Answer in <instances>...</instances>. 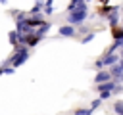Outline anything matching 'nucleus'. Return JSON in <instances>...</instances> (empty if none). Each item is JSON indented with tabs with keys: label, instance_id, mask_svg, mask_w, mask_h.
Segmentation results:
<instances>
[{
	"label": "nucleus",
	"instance_id": "f257e3e1",
	"mask_svg": "<svg viewBox=\"0 0 123 115\" xmlns=\"http://www.w3.org/2000/svg\"><path fill=\"white\" fill-rule=\"evenodd\" d=\"M85 19H86V4L81 6V8H77V10H73L71 15H69V21L71 23H81Z\"/></svg>",
	"mask_w": 123,
	"mask_h": 115
},
{
	"label": "nucleus",
	"instance_id": "f03ea898",
	"mask_svg": "<svg viewBox=\"0 0 123 115\" xmlns=\"http://www.w3.org/2000/svg\"><path fill=\"white\" fill-rule=\"evenodd\" d=\"M110 73H111V79L119 84V82H123V65L121 63H113L111 67H110Z\"/></svg>",
	"mask_w": 123,
	"mask_h": 115
},
{
	"label": "nucleus",
	"instance_id": "7ed1b4c3",
	"mask_svg": "<svg viewBox=\"0 0 123 115\" xmlns=\"http://www.w3.org/2000/svg\"><path fill=\"white\" fill-rule=\"evenodd\" d=\"M115 10H119L117 6H110V4H100L98 6V15H102V17H108L111 12H115Z\"/></svg>",
	"mask_w": 123,
	"mask_h": 115
},
{
	"label": "nucleus",
	"instance_id": "20e7f679",
	"mask_svg": "<svg viewBox=\"0 0 123 115\" xmlns=\"http://www.w3.org/2000/svg\"><path fill=\"white\" fill-rule=\"evenodd\" d=\"M106 80H111V73H110V71H102V69H100V71L96 73V77H94V82H96V84H100V82H106Z\"/></svg>",
	"mask_w": 123,
	"mask_h": 115
},
{
	"label": "nucleus",
	"instance_id": "39448f33",
	"mask_svg": "<svg viewBox=\"0 0 123 115\" xmlns=\"http://www.w3.org/2000/svg\"><path fill=\"white\" fill-rule=\"evenodd\" d=\"M115 84H117V82L111 79V80H106V82H100V84H96V90H98V92H104V90H111V92H113Z\"/></svg>",
	"mask_w": 123,
	"mask_h": 115
},
{
	"label": "nucleus",
	"instance_id": "423d86ee",
	"mask_svg": "<svg viewBox=\"0 0 123 115\" xmlns=\"http://www.w3.org/2000/svg\"><path fill=\"white\" fill-rule=\"evenodd\" d=\"M117 23H119V10H115V12H111L108 15V25L110 27H115Z\"/></svg>",
	"mask_w": 123,
	"mask_h": 115
},
{
	"label": "nucleus",
	"instance_id": "0eeeda50",
	"mask_svg": "<svg viewBox=\"0 0 123 115\" xmlns=\"http://www.w3.org/2000/svg\"><path fill=\"white\" fill-rule=\"evenodd\" d=\"M110 33H111V36H113V38H123V27H119V25L110 27Z\"/></svg>",
	"mask_w": 123,
	"mask_h": 115
},
{
	"label": "nucleus",
	"instance_id": "6e6552de",
	"mask_svg": "<svg viewBox=\"0 0 123 115\" xmlns=\"http://www.w3.org/2000/svg\"><path fill=\"white\" fill-rule=\"evenodd\" d=\"M60 33H62L63 36H73V34H75V29H73V27H69V25H65V27H62V29H60Z\"/></svg>",
	"mask_w": 123,
	"mask_h": 115
},
{
	"label": "nucleus",
	"instance_id": "1a4fd4ad",
	"mask_svg": "<svg viewBox=\"0 0 123 115\" xmlns=\"http://www.w3.org/2000/svg\"><path fill=\"white\" fill-rule=\"evenodd\" d=\"M81 6H85V0H71V4H69V12H73V10L81 8Z\"/></svg>",
	"mask_w": 123,
	"mask_h": 115
},
{
	"label": "nucleus",
	"instance_id": "9d476101",
	"mask_svg": "<svg viewBox=\"0 0 123 115\" xmlns=\"http://www.w3.org/2000/svg\"><path fill=\"white\" fill-rule=\"evenodd\" d=\"M113 111H115V115H123V102L121 100L113 104Z\"/></svg>",
	"mask_w": 123,
	"mask_h": 115
},
{
	"label": "nucleus",
	"instance_id": "9b49d317",
	"mask_svg": "<svg viewBox=\"0 0 123 115\" xmlns=\"http://www.w3.org/2000/svg\"><path fill=\"white\" fill-rule=\"evenodd\" d=\"M111 96H113L111 90H104V92H100V98H102V100H108V98H111Z\"/></svg>",
	"mask_w": 123,
	"mask_h": 115
},
{
	"label": "nucleus",
	"instance_id": "f8f14e48",
	"mask_svg": "<svg viewBox=\"0 0 123 115\" xmlns=\"http://www.w3.org/2000/svg\"><path fill=\"white\" fill-rule=\"evenodd\" d=\"M102 102H104V100H102V98H98V100H94V102H92V104H90V109H92V111H94V109H96V107H100V105H102Z\"/></svg>",
	"mask_w": 123,
	"mask_h": 115
},
{
	"label": "nucleus",
	"instance_id": "ddd939ff",
	"mask_svg": "<svg viewBox=\"0 0 123 115\" xmlns=\"http://www.w3.org/2000/svg\"><path fill=\"white\" fill-rule=\"evenodd\" d=\"M75 115H92V109H77Z\"/></svg>",
	"mask_w": 123,
	"mask_h": 115
},
{
	"label": "nucleus",
	"instance_id": "4468645a",
	"mask_svg": "<svg viewBox=\"0 0 123 115\" xmlns=\"http://www.w3.org/2000/svg\"><path fill=\"white\" fill-rule=\"evenodd\" d=\"M94 34H96V33H88L86 36H83V42H85V44H86V42H90V40L94 38Z\"/></svg>",
	"mask_w": 123,
	"mask_h": 115
},
{
	"label": "nucleus",
	"instance_id": "2eb2a0df",
	"mask_svg": "<svg viewBox=\"0 0 123 115\" xmlns=\"http://www.w3.org/2000/svg\"><path fill=\"white\" fill-rule=\"evenodd\" d=\"M94 67H96L98 71H100L102 67H106V65H104V59H96V61H94Z\"/></svg>",
	"mask_w": 123,
	"mask_h": 115
},
{
	"label": "nucleus",
	"instance_id": "dca6fc26",
	"mask_svg": "<svg viewBox=\"0 0 123 115\" xmlns=\"http://www.w3.org/2000/svg\"><path fill=\"white\" fill-rule=\"evenodd\" d=\"M123 92V84L119 82V84H115V88H113V94H121Z\"/></svg>",
	"mask_w": 123,
	"mask_h": 115
},
{
	"label": "nucleus",
	"instance_id": "f3484780",
	"mask_svg": "<svg viewBox=\"0 0 123 115\" xmlns=\"http://www.w3.org/2000/svg\"><path fill=\"white\" fill-rule=\"evenodd\" d=\"M108 2H110V0H100V4H108Z\"/></svg>",
	"mask_w": 123,
	"mask_h": 115
},
{
	"label": "nucleus",
	"instance_id": "a211bd4d",
	"mask_svg": "<svg viewBox=\"0 0 123 115\" xmlns=\"http://www.w3.org/2000/svg\"><path fill=\"white\" fill-rule=\"evenodd\" d=\"M119 56H121V58H123V48H121V50H119Z\"/></svg>",
	"mask_w": 123,
	"mask_h": 115
},
{
	"label": "nucleus",
	"instance_id": "6ab92c4d",
	"mask_svg": "<svg viewBox=\"0 0 123 115\" xmlns=\"http://www.w3.org/2000/svg\"><path fill=\"white\" fill-rule=\"evenodd\" d=\"M119 63H121V65H123V58H121V59H119Z\"/></svg>",
	"mask_w": 123,
	"mask_h": 115
}]
</instances>
